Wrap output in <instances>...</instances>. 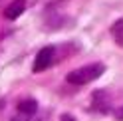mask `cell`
<instances>
[{
	"mask_svg": "<svg viewBox=\"0 0 123 121\" xmlns=\"http://www.w3.org/2000/svg\"><path fill=\"white\" fill-rule=\"evenodd\" d=\"M105 72V66L103 64H91V66H83L80 70H74L66 75V81L72 85H86L91 84L93 79L101 78V73Z\"/></svg>",
	"mask_w": 123,
	"mask_h": 121,
	"instance_id": "1",
	"label": "cell"
},
{
	"mask_svg": "<svg viewBox=\"0 0 123 121\" xmlns=\"http://www.w3.org/2000/svg\"><path fill=\"white\" fill-rule=\"evenodd\" d=\"M54 50L52 46H46V48H42L40 52H38V56H36V62H34V73H40V72H44V70H48L50 67V64H52V60H54Z\"/></svg>",
	"mask_w": 123,
	"mask_h": 121,
	"instance_id": "2",
	"label": "cell"
},
{
	"mask_svg": "<svg viewBox=\"0 0 123 121\" xmlns=\"http://www.w3.org/2000/svg\"><path fill=\"white\" fill-rule=\"evenodd\" d=\"M24 10H26V0H14V2H10L8 6H6L4 16L8 20H16Z\"/></svg>",
	"mask_w": 123,
	"mask_h": 121,
	"instance_id": "3",
	"label": "cell"
},
{
	"mask_svg": "<svg viewBox=\"0 0 123 121\" xmlns=\"http://www.w3.org/2000/svg\"><path fill=\"white\" fill-rule=\"evenodd\" d=\"M18 111L22 113V115H26V117L34 115V113L38 111V103H36V99H22V101L18 103Z\"/></svg>",
	"mask_w": 123,
	"mask_h": 121,
	"instance_id": "4",
	"label": "cell"
},
{
	"mask_svg": "<svg viewBox=\"0 0 123 121\" xmlns=\"http://www.w3.org/2000/svg\"><path fill=\"white\" fill-rule=\"evenodd\" d=\"M111 34L117 38V42H119V44H123V18L117 20V22L111 26Z\"/></svg>",
	"mask_w": 123,
	"mask_h": 121,
	"instance_id": "5",
	"label": "cell"
},
{
	"mask_svg": "<svg viewBox=\"0 0 123 121\" xmlns=\"http://www.w3.org/2000/svg\"><path fill=\"white\" fill-rule=\"evenodd\" d=\"M115 117H117L119 121H123V107H119V109H115Z\"/></svg>",
	"mask_w": 123,
	"mask_h": 121,
	"instance_id": "6",
	"label": "cell"
},
{
	"mask_svg": "<svg viewBox=\"0 0 123 121\" xmlns=\"http://www.w3.org/2000/svg\"><path fill=\"white\" fill-rule=\"evenodd\" d=\"M62 119H64V121H74V119H72L70 115H64V117H62Z\"/></svg>",
	"mask_w": 123,
	"mask_h": 121,
	"instance_id": "7",
	"label": "cell"
}]
</instances>
